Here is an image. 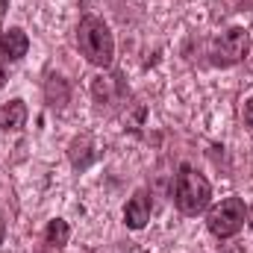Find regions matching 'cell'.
Wrapping results in <instances>:
<instances>
[{"mask_svg":"<svg viewBox=\"0 0 253 253\" xmlns=\"http://www.w3.org/2000/svg\"><path fill=\"white\" fill-rule=\"evenodd\" d=\"M248 224H251V230H253V203L248 206Z\"/></svg>","mask_w":253,"mask_h":253,"instance_id":"obj_14","label":"cell"},{"mask_svg":"<svg viewBox=\"0 0 253 253\" xmlns=\"http://www.w3.org/2000/svg\"><path fill=\"white\" fill-rule=\"evenodd\" d=\"M248 53H251V33L245 27H233L215 36L209 44V62L215 68H233V65L245 62Z\"/></svg>","mask_w":253,"mask_h":253,"instance_id":"obj_3","label":"cell"},{"mask_svg":"<svg viewBox=\"0 0 253 253\" xmlns=\"http://www.w3.org/2000/svg\"><path fill=\"white\" fill-rule=\"evenodd\" d=\"M44 97H47V103H50L53 109H62L65 103L71 100V85H68V80L50 74L47 83H44Z\"/></svg>","mask_w":253,"mask_h":253,"instance_id":"obj_10","label":"cell"},{"mask_svg":"<svg viewBox=\"0 0 253 253\" xmlns=\"http://www.w3.org/2000/svg\"><path fill=\"white\" fill-rule=\"evenodd\" d=\"M209 197H212L209 180L200 171H194L191 165H183L174 183V206L183 215H200L209 206Z\"/></svg>","mask_w":253,"mask_h":253,"instance_id":"obj_2","label":"cell"},{"mask_svg":"<svg viewBox=\"0 0 253 253\" xmlns=\"http://www.w3.org/2000/svg\"><path fill=\"white\" fill-rule=\"evenodd\" d=\"M150 209H153V200L144 189H138L124 206V224L126 230H144L147 221H150Z\"/></svg>","mask_w":253,"mask_h":253,"instance_id":"obj_5","label":"cell"},{"mask_svg":"<svg viewBox=\"0 0 253 253\" xmlns=\"http://www.w3.org/2000/svg\"><path fill=\"white\" fill-rule=\"evenodd\" d=\"M6 83V68H3V59H0V85Z\"/></svg>","mask_w":253,"mask_h":253,"instance_id":"obj_13","label":"cell"},{"mask_svg":"<svg viewBox=\"0 0 253 253\" xmlns=\"http://www.w3.org/2000/svg\"><path fill=\"white\" fill-rule=\"evenodd\" d=\"M27 50H30V39H27L24 30L9 27V30L0 33V59L3 62H18V59L27 56Z\"/></svg>","mask_w":253,"mask_h":253,"instance_id":"obj_6","label":"cell"},{"mask_svg":"<svg viewBox=\"0 0 253 253\" xmlns=\"http://www.w3.org/2000/svg\"><path fill=\"white\" fill-rule=\"evenodd\" d=\"M27 124V103L24 100H9V103H3L0 106V129H12V132H18V129H24Z\"/></svg>","mask_w":253,"mask_h":253,"instance_id":"obj_9","label":"cell"},{"mask_svg":"<svg viewBox=\"0 0 253 253\" xmlns=\"http://www.w3.org/2000/svg\"><path fill=\"white\" fill-rule=\"evenodd\" d=\"M91 94H94V100H97V106L103 109V106H112V103H118L121 97H124V85H121V77H94L91 80Z\"/></svg>","mask_w":253,"mask_h":253,"instance_id":"obj_7","label":"cell"},{"mask_svg":"<svg viewBox=\"0 0 253 253\" xmlns=\"http://www.w3.org/2000/svg\"><path fill=\"white\" fill-rule=\"evenodd\" d=\"M77 44H80V53L94 65V68H109L112 59H115V39H112V30H109L106 21H100L97 15H83V18H80Z\"/></svg>","mask_w":253,"mask_h":253,"instance_id":"obj_1","label":"cell"},{"mask_svg":"<svg viewBox=\"0 0 253 253\" xmlns=\"http://www.w3.org/2000/svg\"><path fill=\"white\" fill-rule=\"evenodd\" d=\"M248 218V206L242 197H224L218 206L209 209L206 215V227L215 239H233L236 233H242Z\"/></svg>","mask_w":253,"mask_h":253,"instance_id":"obj_4","label":"cell"},{"mask_svg":"<svg viewBox=\"0 0 253 253\" xmlns=\"http://www.w3.org/2000/svg\"><path fill=\"white\" fill-rule=\"evenodd\" d=\"M68 159H71V165H74V168H88V165L97 159L91 135H77V138L68 144Z\"/></svg>","mask_w":253,"mask_h":253,"instance_id":"obj_8","label":"cell"},{"mask_svg":"<svg viewBox=\"0 0 253 253\" xmlns=\"http://www.w3.org/2000/svg\"><path fill=\"white\" fill-rule=\"evenodd\" d=\"M68 236H71V230H68V224H65L62 218H53V221L44 227V242H47L50 248H65V245H68Z\"/></svg>","mask_w":253,"mask_h":253,"instance_id":"obj_11","label":"cell"},{"mask_svg":"<svg viewBox=\"0 0 253 253\" xmlns=\"http://www.w3.org/2000/svg\"><path fill=\"white\" fill-rule=\"evenodd\" d=\"M242 118H245V126H248V129H253V97H251V100H245Z\"/></svg>","mask_w":253,"mask_h":253,"instance_id":"obj_12","label":"cell"}]
</instances>
